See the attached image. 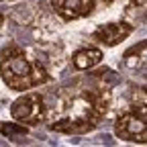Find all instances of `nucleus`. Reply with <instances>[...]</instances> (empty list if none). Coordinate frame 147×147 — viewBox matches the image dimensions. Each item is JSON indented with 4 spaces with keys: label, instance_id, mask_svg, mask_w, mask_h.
<instances>
[{
    "label": "nucleus",
    "instance_id": "1a4fd4ad",
    "mask_svg": "<svg viewBox=\"0 0 147 147\" xmlns=\"http://www.w3.org/2000/svg\"><path fill=\"white\" fill-rule=\"evenodd\" d=\"M145 94H147V88H145Z\"/></svg>",
    "mask_w": 147,
    "mask_h": 147
},
{
    "label": "nucleus",
    "instance_id": "0eeeda50",
    "mask_svg": "<svg viewBox=\"0 0 147 147\" xmlns=\"http://www.w3.org/2000/svg\"><path fill=\"white\" fill-rule=\"evenodd\" d=\"M2 133L10 139V137H14V135H25L27 129L23 127V123H4V125H2Z\"/></svg>",
    "mask_w": 147,
    "mask_h": 147
},
{
    "label": "nucleus",
    "instance_id": "7ed1b4c3",
    "mask_svg": "<svg viewBox=\"0 0 147 147\" xmlns=\"http://www.w3.org/2000/svg\"><path fill=\"white\" fill-rule=\"evenodd\" d=\"M10 115L14 121L23 123V125H39L47 119L45 98L41 94H37V92H27V94L18 96L12 102Z\"/></svg>",
    "mask_w": 147,
    "mask_h": 147
},
{
    "label": "nucleus",
    "instance_id": "f03ea898",
    "mask_svg": "<svg viewBox=\"0 0 147 147\" xmlns=\"http://www.w3.org/2000/svg\"><path fill=\"white\" fill-rule=\"evenodd\" d=\"M115 133L125 141L147 143V104H135L121 115L115 123Z\"/></svg>",
    "mask_w": 147,
    "mask_h": 147
},
{
    "label": "nucleus",
    "instance_id": "39448f33",
    "mask_svg": "<svg viewBox=\"0 0 147 147\" xmlns=\"http://www.w3.org/2000/svg\"><path fill=\"white\" fill-rule=\"evenodd\" d=\"M96 6V0H53V8L63 21H76L88 16Z\"/></svg>",
    "mask_w": 147,
    "mask_h": 147
},
{
    "label": "nucleus",
    "instance_id": "423d86ee",
    "mask_svg": "<svg viewBox=\"0 0 147 147\" xmlns=\"http://www.w3.org/2000/svg\"><path fill=\"white\" fill-rule=\"evenodd\" d=\"M102 61V51L96 49V47H84V49H78L71 57V63L76 69H92L94 65H98Z\"/></svg>",
    "mask_w": 147,
    "mask_h": 147
},
{
    "label": "nucleus",
    "instance_id": "20e7f679",
    "mask_svg": "<svg viewBox=\"0 0 147 147\" xmlns=\"http://www.w3.org/2000/svg\"><path fill=\"white\" fill-rule=\"evenodd\" d=\"M131 33H133V27L127 23H108V25H100L92 33V41L106 47H115L121 41H125Z\"/></svg>",
    "mask_w": 147,
    "mask_h": 147
},
{
    "label": "nucleus",
    "instance_id": "6e6552de",
    "mask_svg": "<svg viewBox=\"0 0 147 147\" xmlns=\"http://www.w3.org/2000/svg\"><path fill=\"white\" fill-rule=\"evenodd\" d=\"M0 27H2V14H0Z\"/></svg>",
    "mask_w": 147,
    "mask_h": 147
},
{
    "label": "nucleus",
    "instance_id": "f257e3e1",
    "mask_svg": "<svg viewBox=\"0 0 147 147\" xmlns=\"http://www.w3.org/2000/svg\"><path fill=\"white\" fill-rule=\"evenodd\" d=\"M0 76L10 90L16 92H25L35 86H41L49 78L41 63L31 61L25 49L14 43L4 45L0 49Z\"/></svg>",
    "mask_w": 147,
    "mask_h": 147
}]
</instances>
